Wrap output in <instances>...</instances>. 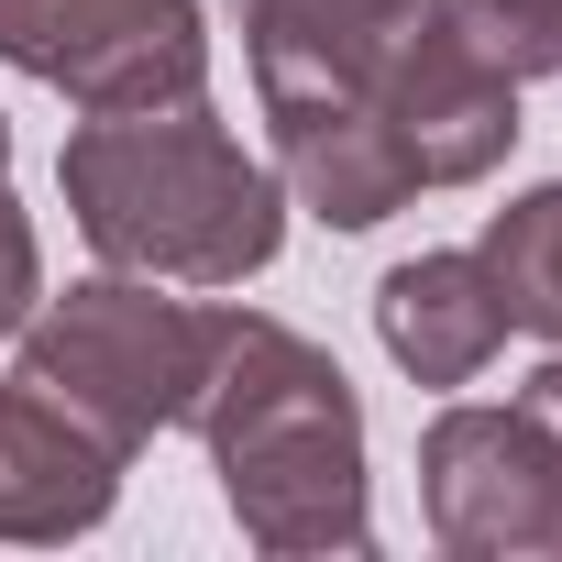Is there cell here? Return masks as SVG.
<instances>
[{
	"instance_id": "6da1fadb",
	"label": "cell",
	"mask_w": 562,
	"mask_h": 562,
	"mask_svg": "<svg viewBox=\"0 0 562 562\" xmlns=\"http://www.w3.org/2000/svg\"><path fill=\"white\" fill-rule=\"evenodd\" d=\"M188 419H199L210 474H221V496H232L254 551H288V562L375 551L364 397L310 331L221 299V353H210V386H199Z\"/></svg>"
},
{
	"instance_id": "7a4b0ae2",
	"label": "cell",
	"mask_w": 562,
	"mask_h": 562,
	"mask_svg": "<svg viewBox=\"0 0 562 562\" xmlns=\"http://www.w3.org/2000/svg\"><path fill=\"white\" fill-rule=\"evenodd\" d=\"M56 188L100 265L166 276V288H243L288 243V177L243 155V133L210 100L89 111L56 155Z\"/></svg>"
},
{
	"instance_id": "3957f363",
	"label": "cell",
	"mask_w": 562,
	"mask_h": 562,
	"mask_svg": "<svg viewBox=\"0 0 562 562\" xmlns=\"http://www.w3.org/2000/svg\"><path fill=\"white\" fill-rule=\"evenodd\" d=\"M23 375H45L78 419H100L122 452H144L155 430H177L210 386L221 353V299H166V276H78L67 299H34V321L12 331Z\"/></svg>"
},
{
	"instance_id": "277c9868",
	"label": "cell",
	"mask_w": 562,
	"mask_h": 562,
	"mask_svg": "<svg viewBox=\"0 0 562 562\" xmlns=\"http://www.w3.org/2000/svg\"><path fill=\"white\" fill-rule=\"evenodd\" d=\"M0 67L45 78L67 111L210 100V12L199 0H0Z\"/></svg>"
},
{
	"instance_id": "5b68a950",
	"label": "cell",
	"mask_w": 562,
	"mask_h": 562,
	"mask_svg": "<svg viewBox=\"0 0 562 562\" xmlns=\"http://www.w3.org/2000/svg\"><path fill=\"white\" fill-rule=\"evenodd\" d=\"M375 122L397 133V155H408L419 188H474V177H496L507 144H518V78L463 34V12L441 0V12H419V34L386 56Z\"/></svg>"
},
{
	"instance_id": "8992f818",
	"label": "cell",
	"mask_w": 562,
	"mask_h": 562,
	"mask_svg": "<svg viewBox=\"0 0 562 562\" xmlns=\"http://www.w3.org/2000/svg\"><path fill=\"white\" fill-rule=\"evenodd\" d=\"M419 507L452 562H551V452L529 408H441L419 441Z\"/></svg>"
},
{
	"instance_id": "52a82bcc",
	"label": "cell",
	"mask_w": 562,
	"mask_h": 562,
	"mask_svg": "<svg viewBox=\"0 0 562 562\" xmlns=\"http://www.w3.org/2000/svg\"><path fill=\"white\" fill-rule=\"evenodd\" d=\"M419 12H441V0H243V67H254L265 122L276 111H364L375 122V78L419 34Z\"/></svg>"
},
{
	"instance_id": "ba28073f",
	"label": "cell",
	"mask_w": 562,
	"mask_h": 562,
	"mask_svg": "<svg viewBox=\"0 0 562 562\" xmlns=\"http://www.w3.org/2000/svg\"><path fill=\"white\" fill-rule=\"evenodd\" d=\"M122 441L78 419L45 375H0V540H89L122 496Z\"/></svg>"
},
{
	"instance_id": "9c48e42d",
	"label": "cell",
	"mask_w": 562,
	"mask_h": 562,
	"mask_svg": "<svg viewBox=\"0 0 562 562\" xmlns=\"http://www.w3.org/2000/svg\"><path fill=\"white\" fill-rule=\"evenodd\" d=\"M375 342L408 386H474L507 342V310H496V276L474 254H408L386 265L375 288Z\"/></svg>"
},
{
	"instance_id": "30bf717a",
	"label": "cell",
	"mask_w": 562,
	"mask_h": 562,
	"mask_svg": "<svg viewBox=\"0 0 562 562\" xmlns=\"http://www.w3.org/2000/svg\"><path fill=\"white\" fill-rule=\"evenodd\" d=\"M474 265L496 276V310H507V331H540V342H562V177H551V188H518V199L485 221Z\"/></svg>"
},
{
	"instance_id": "8fae6325",
	"label": "cell",
	"mask_w": 562,
	"mask_h": 562,
	"mask_svg": "<svg viewBox=\"0 0 562 562\" xmlns=\"http://www.w3.org/2000/svg\"><path fill=\"white\" fill-rule=\"evenodd\" d=\"M463 34L529 89V78H562V0H452Z\"/></svg>"
},
{
	"instance_id": "7c38bea8",
	"label": "cell",
	"mask_w": 562,
	"mask_h": 562,
	"mask_svg": "<svg viewBox=\"0 0 562 562\" xmlns=\"http://www.w3.org/2000/svg\"><path fill=\"white\" fill-rule=\"evenodd\" d=\"M45 299V254H34V221L12 210V188H0V342H12Z\"/></svg>"
},
{
	"instance_id": "4fadbf2b",
	"label": "cell",
	"mask_w": 562,
	"mask_h": 562,
	"mask_svg": "<svg viewBox=\"0 0 562 562\" xmlns=\"http://www.w3.org/2000/svg\"><path fill=\"white\" fill-rule=\"evenodd\" d=\"M518 408H529V430H540V452H551V562H562V353L518 386Z\"/></svg>"
},
{
	"instance_id": "5bb4252c",
	"label": "cell",
	"mask_w": 562,
	"mask_h": 562,
	"mask_svg": "<svg viewBox=\"0 0 562 562\" xmlns=\"http://www.w3.org/2000/svg\"><path fill=\"white\" fill-rule=\"evenodd\" d=\"M0 188H12V122H0Z\"/></svg>"
}]
</instances>
